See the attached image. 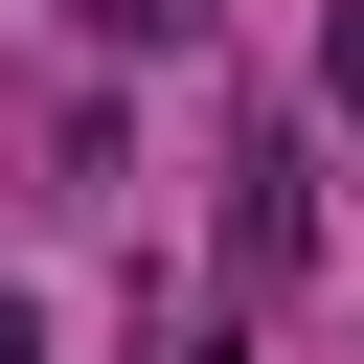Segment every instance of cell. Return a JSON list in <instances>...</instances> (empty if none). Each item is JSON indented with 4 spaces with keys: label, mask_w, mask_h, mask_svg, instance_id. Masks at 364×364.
Here are the masks:
<instances>
[{
    "label": "cell",
    "mask_w": 364,
    "mask_h": 364,
    "mask_svg": "<svg viewBox=\"0 0 364 364\" xmlns=\"http://www.w3.org/2000/svg\"><path fill=\"white\" fill-rule=\"evenodd\" d=\"M205 364H228V341H205Z\"/></svg>",
    "instance_id": "5"
},
{
    "label": "cell",
    "mask_w": 364,
    "mask_h": 364,
    "mask_svg": "<svg viewBox=\"0 0 364 364\" xmlns=\"http://www.w3.org/2000/svg\"><path fill=\"white\" fill-rule=\"evenodd\" d=\"M318 136H364V0H318Z\"/></svg>",
    "instance_id": "2"
},
{
    "label": "cell",
    "mask_w": 364,
    "mask_h": 364,
    "mask_svg": "<svg viewBox=\"0 0 364 364\" xmlns=\"http://www.w3.org/2000/svg\"><path fill=\"white\" fill-rule=\"evenodd\" d=\"M182 23H205V0H91V46H182Z\"/></svg>",
    "instance_id": "3"
},
{
    "label": "cell",
    "mask_w": 364,
    "mask_h": 364,
    "mask_svg": "<svg viewBox=\"0 0 364 364\" xmlns=\"http://www.w3.org/2000/svg\"><path fill=\"white\" fill-rule=\"evenodd\" d=\"M0 364H46V296H0Z\"/></svg>",
    "instance_id": "4"
},
{
    "label": "cell",
    "mask_w": 364,
    "mask_h": 364,
    "mask_svg": "<svg viewBox=\"0 0 364 364\" xmlns=\"http://www.w3.org/2000/svg\"><path fill=\"white\" fill-rule=\"evenodd\" d=\"M228 273H250V296L318 273V136H228Z\"/></svg>",
    "instance_id": "1"
}]
</instances>
